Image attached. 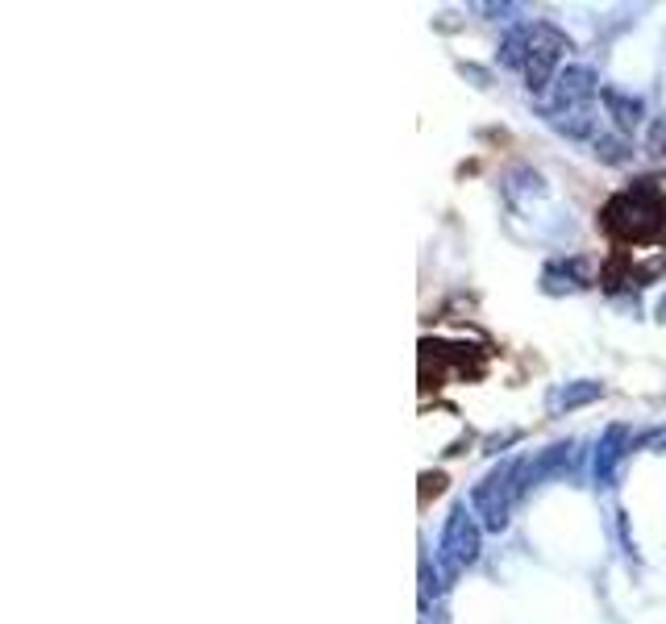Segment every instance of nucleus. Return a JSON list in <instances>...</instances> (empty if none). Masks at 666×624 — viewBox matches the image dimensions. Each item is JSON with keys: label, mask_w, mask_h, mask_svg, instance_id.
I'll return each mask as SVG.
<instances>
[{"label": "nucleus", "mask_w": 666, "mask_h": 624, "mask_svg": "<svg viewBox=\"0 0 666 624\" xmlns=\"http://www.w3.org/2000/svg\"><path fill=\"white\" fill-rule=\"evenodd\" d=\"M600 221L621 242L658 238V233H666V196L654 184H637V188L612 196L609 208L600 212Z\"/></svg>", "instance_id": "obj_1"}, {"label": "nucleus", "mask_w": 666, "mask_h": 624, "mask_svg": "<svg viewBox=\"0 0 666 624\" xmlns=\"http://www.w3.org/2000/svg\"><path fill=\"white\" fill-rule=\"evenodd\" d=\"M525 458H513L504 467H495L492 474H483L471 488V512L483 525V533H504L513 521V504L525 495Z\"/></svg>", "instance_id": "obj_2"}, {"label": "nucleus", "mask_w": 666, "mask_h": 624, "mask_svg": "<svg viewBox=\"0 0 666 624\" xmlns=\"http://www.w3.org/2000/svg\"><path fill=\"white\" fill-rule=\"evenodd\" d=\"M479 554H483V525L467 504H455L438 537V562L446 570V579H458L462 570L476 567Z\"/></svg>", "instance_id": "obj_3"}, {"label": "nucleus", "mask_w": 666, "mask_h": 624, "mask_svg": "<svg viewBox=\"0 0 666 624\" xmlns=\"http://www.w3.org/2000/svg\"><path fill=\"white\" fill-rule=\"evenodd\" d=\"M529 25V58H525V88H529V96H542L546 88H554V79H558V58L567 55V51H575V42L558 30V25H550V21H525Z\"/></svg>", "instance_id": "obj_4"}, {"label": "nucleus", "mask_w": 666, "mask_h": 624, "mask_svg": "<svg viewBox=\"0 0 666 624\" xmlns=\"http://www.w3.org/2000/svg\"><path fill=\"white\" fill-rule=\"evenodd\" d=\"M600 76L588 63H575V67H563L558 79H554V105L542 109V113H588L591 100L600 96Z\"/></svg>", "instance_id": "obj_5"}, {"label": "nucleus", "mask_w": 666, "mask_h": 624, "mask_svg": "<svg viewBox=\"0 0 666 624\" xmlns=\"http://www.w3.org/2000/svg\"><path fill=\"white\" fill-rule=\"evenodd\" d=\"M625 455H629V425H609L600 441H596V458H591V474H596V488H612L616 474L625 467Z\"/></svg>", "instance_id": "obj_6"}, {"label": "nucleus", "mask_w": 666, "mask_h": 624, "mask_svg": "<svg viewBox=\"0 0 666 624\" xmlns=\"http://www.w3.org/2000/svg\"><path fill=\"white\" fill-rule=\"evenodd\" d=\"M600 105H604V113L612 117V125L621 133H633L646 121V100L633 92H621V88H612V84L600 88Z\"/></svg>", "instance_id": "obj_7"}, {"label": "nucleus", "mask_w": 666, "mask_h": 624, "mask_svg": "<svg viewBox=\"0 0 666 624\" xmlns=\"http://www.w3.org/2000/svg\"><path fill=\"white\" fill-rule=\"evenodd\" d=\"M600 396H604V383H596V379H575V383H558V387H550L546 408L558 416V413H571V408H588V404H596Z\"/></svg>", "instance_id": "obj_8"}, {"label": "nucleus", "mask_w": 666, "mask_h": 624, "mask_svg": "<svg viewBox=\"0 0 666 624\" xmlns=\"http://www.w3.org/2000/svg\"><path fill=\"white\" fill-rule=\"evenodd\" d=\"M525 58H529V25H516L500 42V63L513 72H525Z\"/></svg>", "instance_id": "obj_9"}, {"label": "nucleus", "mask_w": 666, "mask_h": 624, "mask_svg": "<svg viewBox=\"0 0 666 624\" xmlns=\"http://www.w3.org/2000/svg\"><path fill=\"white\" fill-rule=\"evenodd\" d=\"M591 146H596V158H604V163H625L629 158L625 138H604V133H600Z\"/></svg>", "instance_id": "obj_10"}]
</instances>
